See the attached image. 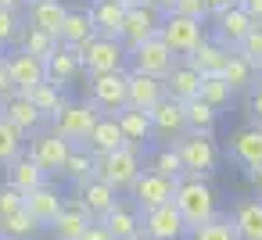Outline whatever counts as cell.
<instances>
[{"mask_svg": "<svg viewBox=\"0 0 262 240\" xmlns=\"http://www.w3.org/2000/svg\"><path fill=\"white\" fill-rule=\"evenodd\" d=\"M172 208L183 215L187 229H194V226H205L208 219L219 215V197H215V190L205 179L180 176L176 179V194H172Z\"/></svg>", "mask_w": 262, "mask_h": 240, "instance_id": "cell-1", "label": "cell"}, {"mask_svg": "<svg viewBox=\"0 0 262 240\" xmlns=\"http://www.w3.org/2000/svg\"><path fill=\"white\" fill-rule=\"evenodd\" d=\"M65 51H72V54L79 58V68H83L86 76L119 72V68H126V61H129V51L122 47V40H104V36H94V40H86V43H79V47H65Z\"/></svg>", "mask_w": 262, "mask_h": 240, "instance_id": "cell-2", "label": "cell"}, {"mask_svg": "<svg viewBox=\"0 0 262 240\" xmlns=\"http://www.w3.org/2000/svg\"><path fill=\"white\" fill-rule=\"evenodd\" d=\"M172 151H176V158L183 165V176H194V179H205L215 169V161H219L212 133H183L172 143Z\"/></svg>", "mask_w": 262, "mask_h": 240, "instance_id": "cell-3", "label": "cell"}, {"mask_svg": "<svg viewBox=\"0 0 262 240\" xmlns=\"http://www.w3.org/2000/svg\"><path fill=\"white\" fill-rule=\"evenodd\" d=\"M140 172H144V158H140V147H133V143H126V147L97 158V179L108 183L115 194L129 190Z\"/></svg>", "mask_w": 262, "mask_h": 240, "instance_id": "cell-4", "label": "cell"}, {"mask_svg": "<svg viewBox=\"0 0 262 240\" xmlns=\"http://www.w3.org/2000/svg\"><path fill=\"white\" fill-rule=\"evenodd\" d=\"M97 118H101V111L94 101H65V108L54 115V133L61 140H69L72 147H83L90 129L97 126Z\"/></svg>", "mask_w": 262, "mask_h": 240, "instance_id": "cell-5", "label": "cell"}, {"mask_svg": "<svg viewBox=\"0 0 262 240\" xmlns=\"http://www.w3.org/2000/svg\"><path fill=\"white\" fill-rule=\"evenodd\" d=\"M201 40H205V26H201V22L183 18V15H176V11L162 15V26H158V43H162L169 54L187 58V54H190Z\"/></svg>", "mask_w": 262, "mask_h": 240, "instance_id": "cell-6", "label": "cell"}, {"mask_svg": "<svg viewBox=\"0 0 262 240\" xmlns=\"http://www.w3.org/2000/svg\"><path fill=\"white\" fill-rule=\"evenodd\" d=\"M158 26H162V11H155L147 0H140V4H129V8H126L119 40H122L126 51H133V47H140L144 40H155V36H158Z\"/></svg>", "mask_w": 262, "mask_h": 240, "instance_id": "cell-7", "label": "cell"}, {"mask_svg": "<svg viewBox=\"0 0 262 240\" xmlns=\"http://www.w3.org/2000/svg\"><path fill=\"white\" fill-rule=\"evenodd\" d=\"M172 194H176V179H165V176H158V172H151V169H144V172L133 179V186H129V201L140 208V215L151 211V208L172 204Z\"/></svg>", "mask_w": 262, "mask_h": 240, "instance_id": "cell-8", "label": "cell"}, {"mask_svg": "<svg viewBox=\"0 0 262 240\" xmlns=\"http://www.w3.org/2000/svg\"><path fill=\"white\" fill-rule=\"evenodd\" d=\"M126 79H129L126 68L90 76V101L97 104L101 115H119L126 108Z\"/></svg>", "mask_w": 262, "mask_h": 240, "instance_id": "cell-9", "label": "cell"}, {"mask_svg": "<svg viewBox=\"0 0 262 240\" xmlns=\"http://www.w3.org/2000/svg\"><path fill=\"white\" fill-rule=\"evenodd\" d=\"M26 154H29V158L43 169V176L51 179V176H61V169H65V161H69V154H72V143L61 140L54 129H47V133H36V136H33V143H29Z\"/></svg>", "mask_w": 262, "mask_h": 240, "instance_id": "cell-10", "label": "cell"}, {"mask_svg": "<svg viewBox=\"0 0 262 240\" xmlns=\"http://www.w3.org/2000/svg\"><path fill=\"white\" fill-rule=\"evenodd\" d=\"M176 54H169L162 43H158V36L155 40H144L140 47H133L129 51V72H140V76H155V79H165L172 68H176Z\"/></svg>", "mask_w": 262, "mask_h": 240, "instance_id": "cell-11", "label": "cell"}, {"mask_svg": "<svg viewBox=\"0 0 262 240\" xmlns=\"http://www.w3.org/2000/svg\"><path fill=\"white\" fill-rule=\"evenodd\" d=\"M140 233L151 236V240H183L190 229L172 204H162V208H151V211L140 215Z\"/></svg>", "mask_w": 262, "mask_h": 240, "instance_id": "cell-12", "label": "cell"}, {"mask_svg": "<svg viewBox=\"0 0 262 240\" xmlns=\"http://www.w3.org/2000/svg\"><path fill=\"white\" fill-rule=\"evenodd\" d=\"M147 115H151V136H162L165 143H176V140L187 133L183 104H176V101H169V97H162Z\"/></svg>", "mask_w": 262, "mask_h": 240, "instance_id": "cell-13", "label": "cell"}, {"mask_svg": "<svg viewBox=\"0 0 262 240\" xmlns=\"http://www.w3.org/2000/svg\"><path fill=\"white\" fill-rule=\"evenodd\" d=\"M251 29H255V26H251V18L241 11L237 0H233L226 11H219V15H215V43H219V47H226V51H237V47H241V40H244Z\"/></svg>", "mask_w": 262, "mask_h": 240, "instance_id": "cell-14", "label": "cell"}, {"mask_svg": "<svg viewBox=\"0 0 262 240\" xmlns=\"http://www.w3.org/2000/svg\"><path fill=\"white\" fill-rule=\"evenodd\" d=\"M76 201H79V208H83V215H86L90 222H101V219H104V215L115 208L119 194H115L108 183L90 179V183H83V186L76 190Z\"/></svg>", "mask_w": 262, "mask_h": 240, "instance_id": "cell-15", "label": "cell"}, {"mask_svg": "<svg viewBox=\"0 0 262 240\" xmlns=\"http://www.w3.org/2000/svg\"><path fill=\"white\" fill-rule=\"evenodd\" d=\"M101 226H104V233H108L112 240H133V236L140 233V208H137L129 197H119L115 208L101 219Z\"/></svg>", "mask_w": 262, "mask_h": 240, "instance_id": "cell-16", "label": "cell"}, {"mask_svg": "<svg viewBox=\"0 0 262 240\" xmlns=\"http://www.w3.org/2000/svg\"><path fill=\"white\" fill-rule=\"evenodd\" d=\"M4 61H8V72H11V86H15V93H29L33 86H40L43 83V61H36V58H29L26 51H11V54H4Z\"/></svg>", "mask_w": 262, "mask_h": 240, "instance_id": "cell-17", "label": "cell"}, {"mask_svg": "<svg viewBox=\"0 0 262 240\" xmlns=\"http://www.w3.org/2000/svg\"><path fill=\"white\" fill-rule=\"evenodd\" d=\"M162 97H165L162 79H155V76H140V72H129V79H126V108L151 111Z\"/></svg>", "mask_w": 262, "mask_h": 240, "instance_id": "cell-18", "label": "cell"}, {"mask_svg": "<svg viewBox=\"0 0 262 240\" xmlns=\"http://www.w3.org/2000/svg\"><path fill=\"white\" fill-rule=\"evenodd\" d=\"M61 208H65V197L58 194V186H51V183H43L40 190H33V194H26V211L40 222V226H54V219L61 215Z\"/></svg>", "mask_w": 262, "mask_h": 240, "instance_id": "cell-19", "label": "cell"}, {"mask_svg": "<svg viewBox=\"0 0 262 240\" xmlns=\"http://www.w3.org/2000/svg\"><path fill=\"white\" fill-rule=\"evenodd\" d=\"M86 11H90V22H94L97 36L119 40L122 18H126V4H119V0H94V4H86Z\"/></svg>", "mask_w": 262, "mask_h": 240, "instance_id": "cell-20", "label": "cell"}, {"mask_svg": "<svg viewBox=\"0 0 262 240\" xmlns=\"http://www.w3.org/2000/svg\"><path fill=\"white\" fill-rule=\"evenodd\" d=\"M226 58H230V51L205 36V40H201V43L183 58V65H187V68H194V72L205 79V76H219V72H223V65H226Z\"/></svg>", "mask_w": 262, "mask_h": 240, "instance_id": "cell-21", "label": "cell"}, {"mask_svg": "<svg viewBox=\"0 0 262 240\" xmlns=\"http://www.w3.org/2000/svg\"><path fill=\"white\" fill-rule=\"evenodd\" d=\"M94 158H104V154H112V151H119V147H126V136H122V129H119V122H115V115H101L97 118V126L90 129V136H86V143H83Z\"/></svg>", "mask_w": 262, "mask_h": 240, "instance_id": "cell-22", "label": "cell"}, {"mask_svg": "<svg viewBox=\"0 0 262 240\" xmlns=\"http://www.w3.org/2000/svg\"><path fill=\"white\" fill-rule=\"evenodd\" d=\"M162 90H165V97H169V101L187 104V101H194V97H198V90H201V76H198L194 68H187L183 61H176V68L162 79Z\"/></svg>", "mask_w": 262, "mask_h": 240, "instance_id": "cell-23", "label": "cell"}, {"mask_svg": "<svg viewBox=\"0 0 262 240\" xmlns=\"http://www.w3.org/2000/svg\"><path fill=\"white\" fill-rule=\"evenodd\" d=\"M0 118H8L15 129H22L26 136L33 133V129H40V122H43V115L29 104V97H22V93H11V97H4L0 101Z\"/></svg>", "mask_w": 262, "mask_h": 240, "instance_id": "cell-24", "label": "cell"}, {"mask_svg": "<svg viewBox=\"0 0 262 240\" xmlns=\"http://www.w3.org/2000/svg\"><path fill=\"white\" fill-rule=\"evenodd\" d=\"M79 72H83V68H79V58H76L72 51H65L61 43H58V51L43 61V83H51V86H58V90H65Z\"/></svg>", "mask_w": 262, "mask_h": 240, "instance_id": "cell-25", "label": "cell"}, {"mask_svg": "<svg viewBox=\"0 0 262 240\" xmlns=\"http://www.w3.org/2000/svg\"><path fill=\"white\" fill-rule=\"evenodd\" d=\"M97 33H94V22H90V11L86 8H69L65 11V22H61V29H58V43L61 47H79V43H86V40H94Z\"/></svg>", "mask_w": 262, "mask_h": 240, "instance_id": "cell-26", "label": "cell"}, {"mask_svg": "<svg viewBox=\"0 0 262 240\" xmlns=\"http://www.w3.org/2000/svg\"><path fill=\"white\" fill-rule=\"evenodd\" d=\"M65 0H36V4H29V22L26 26H33V29H40V33H47V36H54L58 40V29H61V22H65Z\"/></svg>", "mask_w": 262, "mask_h": 240, "instance_id": "cell-27", "label": "cell"}, {"mask_svg": "<svg viewBox=\"0 0 262 240\" xmlns=\"http://www.w3.org/2000/svg\"><path fill=\"white\" fill-rule=\"evenodd\" d=\"M43 183H47V176H43V169H40L29 154L15 158V161L8 165V186H15L22 197H26V194H33V190H40Z\"/></svg>", "mask_w": 262, "mask_h": 240, "instance_id": "cell-28", "label": "cell"}, {"mask_svg": "<svg viewBox=\"0 0 262 240\" xmlns=\"http://www.w3.org/2000/svg\"><path fill=\"white\" fill-rule=\"evenodd\" d=\"M86 226H90V219L83 215L79 201H76V197H65V208H61V215L54 219L51 233H54V240H79V236L86 233Z\"/></svg>", "mask_w": 262, "mask_h": 240, "instance_id": "cell-29", "label": "cell"}, {"mask_svg": "<svg viewBox=\"0 0 262 240\" xmlns=\"http://www.w3.org/2000/svg\"><path fill=\"white\" fill-rule=\"evenodd\" d=\"M230 222H233L237 240H262V197L258 201H241Z\"/></svg>", "mask_w": 262, "mask_h": 240, "instance_id": "cell-30", "label": "cell"}, {"mask_svg": "<svg viewBox=\"0 0 262 240\" xmlns=\"http://www.w3.org/2000/svg\"><path fill=\"white\" fill-rule=\"evenodd\" d=\"M115 122H119V129H122L126 143H133V147H144V143L151 140V115H147V111L122 108V111L115 115Z\"/></svg>", "mask_w": 262, "mask_h": 240, "instance_id": "cell-31", "label": "cell"}, {"mask_svg": "<svg viewBox=\"0 0 262 240\" xmlns=\"http://www.w3.org/2000/svg\"><path fill=\"white\" fill-rule=\"evenodd\" d=\"M230 147H233V158H237L244 169H255V165H262V129H258V126H251V129H241V133L230 140Z\"/></svg>", "mask_w": 262, "mask_h": 240, "instance_id": "cell-32", "label": "cell"}, {"mask_svg": "<svg viewBox=\"0 0 262 240\" xmlns=\"http://www.w3.org/2000/svg\"><path fill=\"white\" fill-rule=\"evenodd\" d=\"M15 43H18V51H26V54L36 58V61H47V58L58 51V40L47 36V33H40V29H33V26H22L18 36H15Z\"/></svg>", "mask_w": 262, "mask_h": 240, "instance_id": "cell-33", "label": "cell"}, {"mask_svg": "<svg viewBox=\"0 0 262 240\" xmlns=\"http://www.w3.org/2000/svg\"><path fill=\"white\" fill-rule=\"evenodd\" d=\"M61 176H69V179H72V186L79 190L83 183L97 179V158H94L86 147H72V154H69V161H65V169H61Z\"/></svg>", "mask_w": 262, "mask_h": 240, "instance_id": "cell-34", "label": "cell"}, {"mask_svg": "<svg viewBox=\"0 0 262 240\" xmlns=\"http://www.w3.org/2000/svg\"><path fill=\"white\" fill-rule=\"evenodd\" d=\"M40 222L22 208V211H15V215H4L0 219V240H36L40 236Z\"/></svg>", "mask_w": 262, "mask_h": 240, "instance_id": "cell-35", "label": "cell"}, {"mask_svg": "<svg viewBox=\"0 0 262 240\" xmlns=\"http://www.w3.org/2000/svg\"><path fill=\"white\" fill-rule=\"evenodd\" d=\"M26 97H29V104H33V108H36L43 118H54V115L65 108V101H69V97H65L58 86H51V83H40V86H33Z\"/></svg>", "mask_w": 262, "mask_h": 240, "instance_id": "cell-36", "label": "cell"}, {"mask_svg": "<svg viewBox=\"0 0 262 240\" xmlns=\"http://www.w3.org/2000/svg\"><path fill=\"white\" fill-rule=\"evenodd\" d=\"M183 118H187V133H212V126L219 122V111L194 97L183 104Z\"/></svg>", "mask_w": 262, "mask_h": 240, "instance_id": "cell-37", "label": "cell"}, {"mask_svg": "<svg viewBox=\"0 0 262 240\" xmlns=\"http://www.w3.org/2000/svg\"><path fill=\"white\" fill-rule=\"evenodd\" d=\"M219 76H223V83L230 86V93H241V90H251V86H255V72H251L233 51H230V58H226V65H223Z\"/></svg>", "mask_w": 262, "mask_h": 240, "instance_id": "cell-38", "label": "cell"}, {"mask_svg": "<svg viewBox=\"0 0 262 240\" xmlns=\"http://www.w3.org/2000/svg\"><path fill=\"white\" fill-rule=\"evenodd\" d=\"M22 154H26V133L15 129L8 118H0V165H11Z\"/></svg>", "mask_w": 262, "mask_h": 240, "instance_id": "cell-39", "label": "cell"}, {"mask_svg": "<svg viewBox=\"0 0 262 240\" xmlns=\"http://www.w3.org/2000/svg\"><path fill=\"white\" fill-rule=\"evenodd\" d=\"M187 236H190V240H237L233 222H230L226 215H215V219H208L205 226H194Z\"/></svg>", "mask_w": 262, "mask_h": 240, "instance_id": "cell-40", "label": "cell"}, {"mask_svg": "<svg viewBox=\"0 0 262 240\" xmlns=\"http://www.w3.org/2000/svg\"><path fill=\"white\" fill-rule=\"evenodd\" d=\"M230 97H233V93H230V86L223 83V76H205V79H201L198 101H205L208 108H215V111H219L223 104H230Z\"/></svg>", "mask_w": 262, "mask_h": 240, "instance_id": "cell-41", "label": "cell"}, {"mask_svg": "<svg viewBox=\"0 0 262 240\" xmlns=\"http://www.w3.org/2000/svg\"><path fill=\"white\" fill-rule=\"evenodd\" d=\"M233 54H237L251 72H262V26H255V29L241 40V47H237Z\"/></svg>", "mask_w": 262, "mask_h": 240, "instance_id": "cell-42", "label": "cell"}, {"mask_svg": "<svg viewBox=\"0 0 262 240\" xmlns=\"http://www.w3.org/2000/svg\"><path fill=\"white\" fill-rule=\"evenodd\" d=\"M147 169H151V172H158V176H165V179H180V176H183V165H180V158H176L172 143L158 147V151L151 154V165H147Z\"/></svg>", "mask_w": 262, "mask_h": 240, "instance_id": "cell-43", "label": "cell"}, {"mask_svg": "<svg viewBox=\"0 0 262 240\" xmlns=\"http://www.w3.org/2000/svg\"><path fill=\"white\" fill-rule=\"evenodd\" d=\"M18 29H22L18 15H15V11H4V8H0V51H8V47L15 43Z\"/></svg>", "mask_w": 262, "mask_h": 240, "instance_id": "cell-44", "label": "cell"}, {"mask_svg": "<svg viewBox=\"0 0 262 240\" xmlns=\"http://www.w3.org/2000/svg\"><path fill=\"white\" fill-rule=\"evenodd\" d=\"M26 208V197L15 190V186H0V219H4V215H15V211H22Z\"/></svg>", "mask_w": 262, "mask_h": 240, "instance_id": "cell-45", "label": "cell"}, {"mask_svg": "<svg viewBox=\"0 0 262 240\" xmlns=\"http://www.w3.org/2000/svg\"><path fill=\"white\" fill-rule=\"evenodd\" d=\"M176 15H183V18H194V22H208V8H205V0H176V8H172Z\"/></svg>", "mask_w": 262, "mask_h": 240, "instance_id": "cell-46", "label": "cell"}, {"mask_svg": "<svg viewBox=\"0 0 262 240\" xmlns=\"http://www.w3.org/2000/svg\"><path fill=\"white\" fill-rule=\"evenodd\" d=\"M241 11L251 18V26H262V0H237Z\"/></svg>", "mask_w": 262, "mask_h": 240, "instance_id": "cell-47", "label": "cell"}, {"mask_svg": "<svg viewBox=\"0 0 262 240\" xmlns=\"http://www.w3.org/2000/svg\"><path fill=\"white\" fill-rule=\"evenodd\" d=\"M11 93H15V86H11V72H8L4 54H0V101H4V97H11Z\"/></svg>", "mask_w": 262, "mask_h": 240, "instance_id": "cell-48", "label": "cell"}, {"mask_svg": "<svg viewBox=\"0 0 262 240\" xmlns=\"http://www.w3.org/2000/svg\"><path fill=\"white\" fill-rule=\"evenodd\" d=\"M251 118H255V126L262 129V83L251 86Z\"/></svg>", "mask_w": 262, "mask_h": 240, "instance_id": "cell-49", "label": "cell"}, {"mask_svg": "<svg viewBox=\"0 0 262 240\" xmlns=\"http://www.w3.org/2000/svg\"><path fill=\"white\" fill-rule=\"evenodd\" d=\"M79 240H112V236L104 233V226H101V222H90V226H86V233H83Z\"/></svg>", "mask_w": 262, "mask_h": 240, "instance_id": "cell-50", "label": "cell"}, {"mask_svg": "<svg viewBox=\"0 0 262 240\" xmlns=\"http://www.w3.org/2000/svg\"><path fill=\"white\" fill-rule=\"evenodd\" d=\"M233 4V0H205V8H208V18H215L219 11H226Z\"/></svg>", "mask_w": 262, "mask_h": 240, "instance_id": "cell-51", "label": "cell"}, {"mask_svg": "<svg viewBox=\"0 0 262 240\" xmlns=\"http://www.w3.org/2000/svg\"><path fill=\"white\" fill-rule=\"evenodd\" d=\"M147 4H151L155 11H162V15H169V11L176 8V0H147Z\"/></svg>", "mask_w": 262, "mask_h": 240, "instance_id": "cell-52", "label": "cell"}, {"mask_svg": "<svg viewBox=\"0 0 262 240\" xmlns=\"http://www.w3.org/2000/svg\"><path fill=\"white\" fill-rule=\"evenodd\" d=\"M248 179H251V186L262 194V165H255V169H248Z\"/></svg>", "mask_w": 262, "mask_h": 240, "instance_id": "cell-53", "label": "cell"}, {"mask_svg": "<svg viewBox=\"0 0 262 240\" xmlns=\"http://www.w3.org/2000/svg\"><path fill=\"white\" fill-rule=\"evenodd\" d=\"M0 8H4V11H15V15H18V8H26V0H0Z\"/></svg>", "mask_w": 262, "mask_h": 240, "instance_id": "cell-54", "label": "cell"}, {"mask_svg": "<svg viewBox=\"0 0 262 240\" xmlns=\"http://www.w3.org/2000/svg\"><path fill=\"white\" fill-rule=\"evenodd\" d=\"M119 4H126V8H129V4H140V0H119Z\"/></svg>", "mask_w": 262, "mask_h": 240, "instance_id": "cell-55", "label": "cell"}, {"mask_svg": "<svg viewBox=\"0 0 262 240\" xmlns=\"http://www.w3.org/2000/svg\"><path fill=\"white\" fill-rule=\"evenodd\" d=\"M133 240H151V236H144V233H137V236H133Z\"/></svg>", "mask_w": 262, "mask_h": 240, "instance_id": "cell-56", "label": "cell"}, {"mask_svg": "<svg viewBox=\"0 0 262 240\" xmlns=\"http://www.w3.org/2000/svg\"><path fill=\"white\" fill-rule=\"evenodd\" d=\"M29 4H36V0H26V8H29Z\"/></svg>", "mask_w": 262, "mask_h": 240, "instance_id": "cell-57", "label": "cell"}, {"mask_svg": "<svg viewBox=\"0 0 262 240\" xmlns=\"http://www.w3.org/2000/svg\"><path fill=\"white\" fill-rule=\"evenodd\" d=\"M86 4H94V0H86Z\"/></svg>", "mask_w": 262, "mask_h": 240, "instance_id": "cell-58", "label": "cell"}]
</instances>
